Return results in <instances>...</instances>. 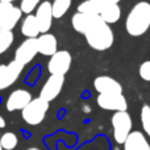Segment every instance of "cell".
Segmentation results:
<instances>
[{
	"mask_svg": "<svg viewBox=\"0 0 150 150\" xmlns=\"http://www.w3.org/2000/svg\"><path fill=\"white\" fill-rule=\"evenodd\" d=\"M26 150H41V149H38V148H34V146H33V148H28Z\"/></svg>",
	"mask_w": 150,
	"mask_h": 150,
	"instance_id": "28",
	"label": "cell"
},
{
	"mask_svg": "<svg viewBox=\"0 0 150 150\" xmlns=\"http://www.w3.org/2000/svg\"><path fill=\"white\" fill-rule=\"evenodd\" d=\"M138 75L142 80L145 82H150V59L144 61L138 67Z\"/></svg>",
	"mask_w": 150,
	"mask_h": 150,
	"instance_id": "25",
	"label": "cell"
},
{
	"mask_svg": "<svg viewBox=\"0 0 150 150\" xmlns=\"http://www.w3.org/2000/svg\"><path fill=\"white\" fill-rule=\"evenodd\" d=\"M0 29H1V28H0Z\"/></svg>",
	"mask_w": 150,
	"mask_h": 150,
	"instance_id": "31",
	"label": "cell"
},
{
	"mask_svg": "<svg viewBox=\"0 0 150 150\" xmlns=\"http://www.w3.org/2000/svg\"><path fill=\"white\" fill-rule=\"evenodd\" d=\"M37 18V23L40 26V32L42 33H47L53 25V11H52V3L49 0H44L41 4L37 7L36 13H34Z\"/></svg>",
	"mask_w": 150,
	"mask_h": 150,
	"instance_id": "12",
	"label": "cell"
},
{
	"mask_svg": "<svg viewBox=\"0 0 150 150\" xmlns=\"http://www.w3.org/2000/svg\"><path fill=\"white\" fill-rule=\"evenodd\" d=\"M23 11L20 7H16L13 3L0 1V28L13 30L18 21L21 20Z\"/></svg>",
	"mask_w": 150,
	"mask_h": 150,
	"instance_id": "5",
	"label": "cell"
},
{
	"mask_svg": "<svg viewBox=\"0 0 150 150\" xmlns=\"http://www.w3.org/2000/svg\"><path fill=\"white\" fill-rule=\"evenodd\" d=\"M109 1H111V3H115V4H119L121 0H109Z\"/></svg>",
	"mask_w": 150,
	"mask_h": 150,
	"instance_id": "27",
	"label": "cell"
},
{
	"mask_svg": "<svg viewBox=\"0 0 150 150\" xmlns=\"http://www.w3.org/2000/svg\"><path fill=\"white\" fill-rule=\"evenodd\" d=\"M38 54V46H37V38H26L17 46L15 52V61L21 63L23 66L30 63Z\"/></svg>",
	"mask_w": 150,
	"mask_h": 150,
	"instance_id": "10",
	"label": "cell"
},
{
	"mask_svg": "<svg viewBox=\"0 0 150 150\" xmlns=\"http://www.w3.org/2000/svg\"><path fill=\"white\" fill-rule=\"evenodd\" d=\"M84 37L90 47H92L96 52H105L115 42V34L111 25L104 23L101 17L91 26Z\"/></svg>",
	"mask_w": 150,
	"mask_h": 150,
	"instance_id": "2",
	"label": "cell"
},
{
	"mask_svg": "<svg viewBox=\"0 0 150 150\" xmlns=\"http://www.w3.org/2000/svg\"><path fill=\"white\" fill-rule=\"evenodd\" d=\"M124 150H150V142L146 136L140 130H132L122 144Z\"/></svg>",
	"mask_w": 150,
	"mask_h": 150,
	"instance_id": "16",
	"label": "cell"
},
{
	"mask_svg": "<svg viewBox=\"0 0 150 150\" xmlns=\"http://www.w3.org/2000/svg\"><path fill=\"white\" fill-rule=\"evenodd\" d=\"M15 41V34L13 30H7V29H0V55L4 54Z\"/></svg>",
	"mask_w": 150,
	"mask_h": 150,
	"instance_id": "21",
	"label": "cell"
},
{
	"mask_svg": "<svg viewBox=\"0 0 150 150\" xmlns=\"http://www.w3.org/2000/svg\"><path fill=\"white\" fill-rule=\"evenodd\" d=\"M111 124H112V133H113L115 142L122 145L125 142V140H127V137L132 133V128H133L132 116L128 113V111L113 112Z\"/></svg>",
	"mask_w": 150,
	"mask_h": 150,
	"instance_id": "4",
	"label": "cell"
},
{
	"mask_svg": "<svg viewBox=\"0 0 150 150\" xmlns=\"http://www.w3.org/2000/svg\"><path fill=\"white\" fill-rule=\"evenodd\" d=\"M150 29V3L138 1L125 18V30L132 37H140Z\"/></svg>",
	"mask_w": 150,
	"mask_h": 150,
	"instance_id": "1",
	"label": "cell"
},
{
	"mask_svg": "<svg viewBox=\"0 0 150 150\" xmlns=\"http://www.w3.org/2000/svg\"><path fill=\"white\" fill-rule=\"evenodd\" d=\"M73 63V57L67 50H58L57 53L49 58L47 62V71L50 75H63L69 73Z\"/></svg>",
	"mask_w": 150,
	"mask_h": 150,
	"instance_id": "6",
	"label": "cell"
},
{
	"mask_svg": "<svg viewBox=\"0 0 150 150\" xmlns=\"http://www.w3.org/2000/svg\"><path fill=\"white\" fill-rule=\"evenodd\" d=\"M96 103L101 109L105 111H128V101L122 93H99Z\"/></svg>",
	"mask_w": 150,
	"mask_h": 150,
	"instance_id": "8",
	"label": "cell"
},
{
	"mask_svg": "<svg viewBox=\"0 0 150 150\" xmlns=\"http://www.w3.org/2000/svg\"><path fill=\"white\" fill-rule=\"evenodd\" d=\"M32 93L28 90L24 88H17V90L12 91L8 96L7 101H5V108L8 112H15V111H23L32 100Z\"/></svg>",
	"mask_w": 150,
	"mask_h": 150,
	"instance_id": "11",
	"label": "cell"
},
{
	"mask_svg": "<svg viewBox=\"0 0 150 150\" xmlns=\"http://www.w3.org/2000/svg\"><path fill=\"white\" fill-rule=\"evenodd\" d=\"M0 1H8V3H13V1H16V0H0Z\"/></svg>",
	"mask_w": 150,
	"mask_h": 150,
	"instance_id": "29",
	"label": "cell"
},
{
	"mask_svg": "<svg viewBox=\"0 0 150 150\" xmlns=\"http://www.w3.org/2000/svg\"><path fill=\"white\" fill-rule=\"evenodd\" d=\"M49 111V101L38 96L30 100V103L21 111V117L28 125H40L45 120Z\"/></svg>",
	"mask_w": 150,
	"mask_h": 150,
	"instance_id": "3",
	"label": "cell"
},
{
	"mask_svg": "<svg viewBox=\"0 0 150 150\" xmlns=\"http://www.w3.org/2000/svg\"><path fill=\"white\" fill-rule=\"evenodd\" d=\"M101 17V20L107 24H115L121 18V8L119 4H115V3H109L105 8L103 9V12L99 15Z\"/></svg>",
	"mask_w": 150,
	"mask_h": 150,
	"instance_id": "19",
	"label": "cell"
},
{
	"mask_svg": "<svg viewBox=\"0 0 150 150\" xmlns=\"http://www.w3.org/2000/svg\"><path fill=\"white\" fill-rule=\"evenodd\" d=\"M65 84V76L63 75H50L44 83L40 91V98L46 101H53L58 98Z\"/></svg>",
	"mask_w": 150,
	"mask_h": 150,
	"instance_id": "9",
	"label": "cell"
},
{
	"mask_svg": "<svg viewBox=\"0 0 150 150\" xmlns=\"http://www.w3.org/2000/svg\"><path fill=\"white\" fill-rule=\"evenodd\" d=\"M0 142H1L3 150H13L17 146L18 138H17V136H16V133L5 132L0 136Z\"/></svg>",
	"mask_w": 150,
	"mask_h": 150,
	"instance_id": "22",
	"label": "cell"
},
{
	"mask_svg": "<svg viewBox=\"0 0 150 150\" xmlns=\"http://www.w3.org/2000/svg\"><path fill=\"white\" fill-rule=\"evenodd\" d=\"M24 67L17 61H11L7 65H0V91L7 90L12 84H15L16 80L20 78Z\"/></svg>",
	"mask_w": 150,
	"mask_h": 150,
	"instance_id": "7",
	"label": "cell"
},
{
	"mask_svg": "<svg viewBox=\"0 0 150 150\" xmlns=\"http://www.w3.org/2000/svg\"><path fill=\"white\" fill-rule=\"evenodd\" d=\"M71 4H73V0H54V1L52 3L53 17H54L55 20L62 18L63 16L69 12Z\"/></svg>",
	"mask_w": 150,
	"mask_h": 150,
	"instance_id": "20",
	"label": "cell"
},
{
	"mask_svg": "<svg viewBox=\"0 0 150 150\" xmlns=\"http://www.w3.org/2000/svg\"><path fill=\"white\" fill-rule=\"evenodd\" d=\"M141 125L145 134L150 138V105L144 104L141 108Z\"/></svg>",
	"mask_w": 150,
	"mask_h": 150,
	"instance_id": "23",
	"label": "cell"
},
{
	"mask_svg": "<svg viewBox=\"0 0 150 150\" xmlns=\"http://www.w3.org/2000/svg\"><path fill=\"white\" fill-rule=\"evenodd\" d=\"M109 3H111L109 0H84L78 5V12L100 15Z\"/></svg>",
	"mask_w": 150,
	"mask_h": 150,
	"instance_id": "18",
	"label": "cell"
},
{
	"mask_svg": "<svg viewBox=\"0 0 150 150\" xmlns=\"http://www.w3.org/2000/svg\"><path fill=\"white\" fill-rule=\"evenodd\" d=\"M37 46H38V54L52 57L54 53L58 52V41L57 37L52 33H42L37 37Z\"/></svg>",
	"mask_w": 150,
	"mask_h": 150,
	"instance_id": "15",
	"label": "cell"
},
{
	"mask_svg": "<svg viewBox=\"0 0 150 150\" xmlns=\"http://www.w3.org/2000/svg\"><path fill=\"white\" fill-rule=\"evenodd\" d=\"M93 88L99 93H122L121 83L108 75L96 76L93 79Z\"/></svg>",
	"mask_w": 150,
	"mask_h": 150,
	"instance_id": "13",
	"label": "cell"
},
{
	"mask_svg": "<svg viewBox=\"0 0 150 150\" xmlns=\"http://www.w3.org/2000/svg\"><path fill=\"white\" fill-rule=\"evenodd\" d=\"M0 150H3V148H1V142H0Z\"/></svg>",
	"mask_w": 150,
	"mask_h": 150,
	"instance_id": "30",
	"label": "cell"
},
{
	"mask_svg": "<svg viewBox=\"0 0 150 150\" xmlns=\"http://www.w3.org/2000/svg\"><path fill=\"white\" fill-rule=\"evenodd\" d=\"M100 18L99 15H91V13H83V12H76L71 17V25L73 29L78 33L84 36L90 28Z\"/></svg>",
	"mask_w": 150,
	"mask_h": 150,
	"instance_id": "14",
	"label": "cell"
},
{
	"mask_svg": "<svg viewBox=\"0 0 150 150\" xmlns=\"http://www.w3.org/2000/svg\"><path fill=\"white\" fill-rule=\"evenodd\" d=\"M3 128H5V120H4V117L0 115V129H3Z\"/></svg>",
	"mask_w": 150,
	"mask_h": 150,
	"instance_id": "26",
	"label": "cell"
},
{
	"mask_svg": "<svg viewBox=\"0 0 150 150\" xmlns=\"http://www.w3.org/2000/svg\"><path fill=\"white\" fill-rule=\"evenodd\" d=\"M20 32L26 38H37V37L41 34L38 23H37V18L33 13L25 16V18H24L23 23H21Z\"/></svg>",
	"mask_w": 150,
	"mask_h": 150,
	"instance_id": "17",
	"label": "cell"
},
{
	"mask_svg": "<svg viewBox=\"0 0 150 150\" xmlns=\"http://www.w3.org/2000/svg\"><path fill=\"white\" fill-rule=\"evenodd\" d=\"M41 3H42V0H21L20 9L23 11V13L30 15V13H33V11L37 9V7Z\"/></svg>",
	"mask_w": 150,
	"mask_h": 150,
	"instance_id": "24",
	"label": "cell"
}]
</instances>
